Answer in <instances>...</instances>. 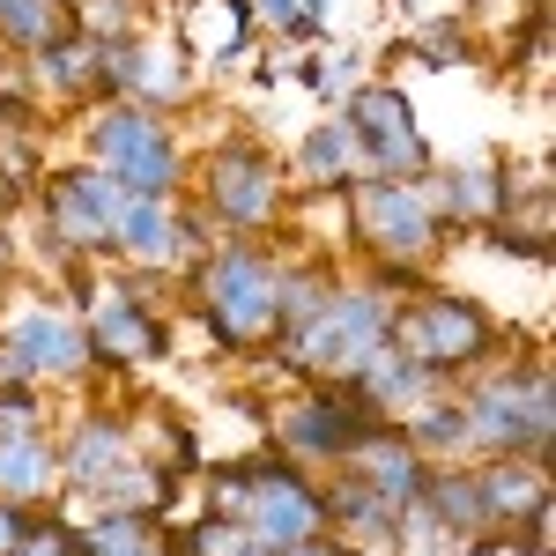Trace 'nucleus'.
Listing matches in <instances>:
<instances>
[{"instance_id": "30", "label": "nucleus", "mask_w": 556, "mask_h": 556, "mask_svg": "<svg viewBox=\"0 0 556 556\" xmlns=\"http://www.w3.org/2000/svg\"><path fill=\"white\" fill-rule=\"evenodd\" d=\"M364 75H371V67H364V45H349V38H319V52L298 67V83L312 89V97H327V104H342Z\"/></svg>"}, {"instance_id": "36", "label": "nucleus", "mask_w": 556, "mask_h": 556, "mask_svg": "<svg viewBox=\"0 0 556 556\" xmlns=\"http://www.w3.org/2000/svg\"><path fill=\"white\" fill-rule=\"evenodd\" d=\"M30 519H38L30 505H8V497H0V556H15V549H23V534H30Z\"/></svg>"}, {"instance_id": "31", "label": "nucleus", "mask_w": 556, "mask_h": 556, "mask_svg": "<svg viewBox=\"0 0 556 556\" xmlns=\"http://www.w3.org/2000/svg\"><path fill=\"white\" fill-rule=\"evenodd\" d=\"M408 52H416V67L445 75V67H468V60H475V38H468L460 15H424L416 38H408Z\"/></svg>"}, {"instance_id": "12", "label": "nucleus", "mask_w": 556, "mask_h": 556, "mask_svg": "<svg viewBox=\"0 0 556 556\" xmlns=\"http://www.w3.org/2000/svg\"><path fill=\"white\" fill-rule=\"evenodd\" d=\"M356 134V149H364V172L371 178H424L438 164V149H430L424 119H416V97L401 83H379V75H364V83L349 89L342 104H334Z\"/></svg>"}, {"instance_id": "29", "label": "nucleus", "mask_w": 556, "mask_h": 556, "mask_svg": "<svg viewBox=\"0 0 556 556\" xmlns=\"http://www.w3.org/2000/svg\"><path fill=\"white\" fill-rule=\"evenodd\" d=\"M83 556H172V549H164V519L89 513L83 519Z\"/></svg>"}, {"instance_id": "41", "label": "nucleus", "mask_w": 556, "mask_h": 556, "mask_svg": "<svg viewBox=\"0 0 556 556\" xmlns=\"http://www.w3.org/2000/svg\"><path fill=\"white\" fill-rule=\"evenodd\" d=\"M67 8H75V0H67Z\"/></svg>"}, {"instance_id": "40", "label": "nucleus", "mask_w": 556, "mask_h": 556, "mask_svg": "<svg viewBox=\"0 0 556 556\" xmlns=\"http://www.w3.org/2000/svg\"><path fill=\"white\" fill-rule=\"evenodd\" d=\"M304 15H312V23H319V30L334 38V0H304Z\"/></svg>"}, {"instance_id": "24", "label": "nucleus", "mask_w": 556, "mask_h": 556, "mask_svg": "<svg viewBox=\"0 0 556 556\" xmlns=\"http://www.w3.org/2000/svg\"><path fill=\"white\" fill-rule=\"evenodd\" d=\"M319 497H327V534H334V542H349L356 556H371V549L393 556V519L401 513H393L386 497H371V490L342 468H334V482H319Z\"/></svg>"}, {"instance_id": "7", "label": "nucleus", "mask_w": 556, "mask_h": 556, "mask_svg": "<svg viewBox=\"0 0 556 556\" xmlns=\"http://www.w3.org/2000/svg\"><path fill=\"white\" fill-rule=\"evenodd\" d=\"M386 342L408 349L430 379L453 386V379H468V371H482V364L497 356L505 327H497V312H490L482 298H468V290H430V282H424L416 298H401Z\"/></svg>"}, {"instance_id": "15", "label": "nucleus", "mask_w": 556, "mask_h": 556, "mask_svg": "<svg viewBox=\"0 0 556 556\" xmlns=\"http://www.w3.org/2000/svg\"><path fill=\"white\" fill-rule=\"evenodd\" d=\"M104 97H127V104H149V112H178L193 97V60L178 38H127L104 45Z\"/></svg>"}, {"instance_id": "26", "label": "nucleus", "mask_w": 556, "mask_h": 556, "mask_svg": "<svg viewBox=\"0 0 556 556\" xmlns=\"http://www.w3.org/2000/svg\"><path fill=\"white\" fill-rule=\"evenodd\" d=\"M416 505H424L453 542H468V534H482L490 527V513H482V490H475V460H430L424 490H416Z\"/></svg>"}, {"instance_id": "28", "label": "nucleus", "mask_w": 556, "mask_h": 556, "mask_svg": "<svg viewBox=\"0 0 556 556\" xmlns=\"http://www.w3.org/2000/svg\"><path fill=\"white\" fill-rule=\"evenodd\" d=\"M75 30V8L67 0H0V45L8 52H45L52 38H67Z\"/></svg>"}, {"instance_id": "5", "label": "nucleus", "mask_w": 556, "mask_h": 556, "mask_svg": "<svg viewBox=\"0 0 556 556\" xmlns=\"http://www.w3.org/2000/svg\"><path fill=\"white\" fill-rule=\"evenodd\" d=\"M149 282L156 275H141V267H119V275H97L89 260L75 267V319L89 334L97 371H149V364L172 356L164 312H156V298H141Z\"/></svg>"}, {"instance_id": "18", "label": "nucleus", "mask_w": 556, "mask_h": 556, "mask_svg": "<svg viewBox=\"0 0 556 556\" xmlns=\"http://www.w3.org/2000/svg\"><path fill=\"white\" fill-rule=\"evenodd\" d=\"M30 97L45 104H104V45L83 38V30H67V38H52L45 52H30Z\"/></svg>"}, {"instance_id": "35", "label": "nucleus", "mask_w": 556, "mask_h": 556, "mask_svg": "<svg viewBox=\"0 0 556 556\" xmlns=\"http://www.w3.org/2000/svg\"><path fill=\"white\" fill-rule=\"evenodd\" d=\"M15 556H83V527H75V519H52V505H45Z\"/></svg>"}, {"instance_id": "11", "label": "nucleus", "mask_w": 556, "mask_h": 556, "mask_svg": "<svg viewBox=\"0 0 556 556\" xmlns=\"http://www.w3.org/2000/svg\"><path fill=\"white\" fill-rule=\"evenodd\" d=\"M97 371L89 334L67 304H8L0 312V379H30V386H83Z\"/></svg>"}, {"instance_id": "14", "label": "nucleus", "mask_w": 556, "mask_h": 556, "mask_svg": "<svg viewBox=\"0 0 556 556\" xmlns=\"http://www.w3.org/2000/svg\"><path fill=\"white\" fill-rule=\"evenodd\" d=\"M267 424H275V453H282V460H298V468H342L349 445H356L371 424H386V416H371L349 386L304 379L298 401L267 408Z\"/></svg>"}, {"instance_id": "17", "label": "nucleus", "mask_w": 556, "mask_h": 556, "mask_svg": "<svg viewBox=\"0 0 556 556\" xmlns=\"http://www.w3.org/2000/svg\"><path fill=\"white\" fill-rule=\"evenodd\" d=\"M342 475H356L371 497H386L393 513L401 505H416V490H424V475H430V460L408 445V430L401 424H371L356 445H349V460H342Z\"/></svg>"}, {"instance_id": "1", "label": "nucleus", "mask_w": 556, "mask_h": 556, "mask_svg": "<svg viewBox=\"0 0 556 556\" xmlns=\"http://www.w3.org/2000/svg\"><path fill=\"white\" fill-rule=\"evenodd\" d=\"M193 312L223 356H253L275 342V282H282V245L267 238H223L215 253L193 260Z\"/></svg>"}, {"instance_id": "37", "label": "nucleus", "mask_w": 556, "mask_h": 556, "mask_svg": "<svg viewBox=\"0 0 556 556\" xmlns=\"http://www.w3.org/2000/svg\"><path fill=\"white\" fill-rule=\"evenodd\" d=\"M275 556H356L349 542H334V534H312V542H298V549H275Z\"/></svg>"}, {"instance_id": "21", "label": "nucleus", "mask_w": 556, "mask_h": 556, "mask_svg": "<svg viewBox=\"0 0 556 556\" xmlns=\"http://www.w3.org/2000/svg\"><path fill=\"white\" fill-rule=\"evenodd\" d=\"M282 172H290V186H298V193H342V186H356V178H364V149H356L349 119L334 112V119H312V127H304L298 156H290Z\"/></svg>"}, {"instance_id": "2", "label": "nucleus", "mask_w": 556, "mask_h": 556, "mask_svg": "<svg viewBox=\"0 0 556 556\" xmlns=\"http://www.w3.org/2000/svg\"><path fill=\"white\" fill-rule=\"evenodd\" d=\"M460 408H468V460H497V453H534L549 460L556 445V379L549 356H513V364H482L460 386Z\"/></svg>"}, {"instance_id": "39", "label": "nucleus", "mask_w": 556, "mask_h": 556, "mask_svg": "<svg viewBox=\"0 0 556 556\" xmlns=\"http://www.w3.org/2000/svg\"><path fill=\"white\" fill-rule=\"evenodd\" d=\"M15 260H23V253H15V238H8V223H0V290L15 282Z\"/></svg>"}, {"instance_id": "23", "label": "nucleus", "mask_w": 556, "mask_h": 556, "mask_svg": "<svg viewBox=\"0 0 556 556\" xmlns=\"http://www.w3.org/2000/svg\"><path fill=\"white\" fill-rule=\"evenodd\" d=\"M253 38H260V23H253L245 0H186V15H178V45H186V60H208V67L245 60Z\"/></svg>"}, {"instance_id": "22", "label": "nucleus", "mask_w": 556, "mask_h": 556, "mask_svg": "<svg viewBox=\"0 0 556 556\" xmlns=\"http://www.w3.org/2000/svg\"><path fill=\"white\" fill-rule=\"evenodd\" d=\"M0 497L8 505H60V445L52 430H0Z\"/></svg>"}, {"instance_id": "25", "label": "nucleus", "mask_w": 556, "mask_h": 556, "mask_svg": "<svg viewBox=\"0 0 556 556\" xmlns=\"http://www.w3.org/2000/svg\"><path fill=\"white\" fill-rule=\"evenodd\" d=\"M342 290V267L327 253H282V282H275V342H290L298 327H312Z\"/></svg>"}, {"instance_id": "4", "label": "nucleus", "mask_w": 556, "mask_h": 556, "mask_svg": "<svg viewBox=\"0 0 556 556\" xmlns=\"http://www.w3.org/2000/svg\"><path fill=\"white\" fill-rule=\"evenodd\" d=\"M393 312H401V298L386 290L371 267H364V275H342L334 304H327L312 327H298L290 342H275V356H282V371H298V379L349 386V371L393 334Z\"/></svg>"}, {"instance_id": "20", "label": "nucleus", "mask_w": 556, "mask_h": 556, "mask_svg": "<svg viewBox=\"0 0 556 556\" xmlns=\"http://www.w3.org/2000/svg\"><path fill=\"white\" fill-rule=\"evenodd\" d=\"M475 490H482L490 527H519V519L549 513V460H534V453H497V460H475Z\"/></svg>"}, {"instance_id": "32", "label": "nucleus", "mask_w": 556, "mask_h": 556, "mask_svg": "<svg viewBox=\"0 0 556 556\" xmlns=\"http://www.w3.org/2000/svg\"><path fill=\"white\" fill-rule=\"evenodd\" d=\"M460 23H468V38H497V45H513L534 15H549V0H460L453 8Z\"/></svg>"}, {"instance_id": "16", "label": "nucleus", "mask_w": 556, "mask_h": 556, "mask_svg": "<svg viewBox=\"0 0 556 556\" xmlns=\"http://www.w3.org/2000/svg\"><path fill=\"white\" fill-rule=\"evenodd\" d=\"M416 186L445 230H490L513 208V164H430Z\"/></svg>"}, {"instance_id": "10", "label": "nucleus", "mask_w": 556, "mask_h": 556, "mask_svg": "<svg viewBox=\"0 0 556 556\" xmlns=\"http://www.w3.org/2000/svg\"><path fill=\"white\" fill-rule=\"evenodd\" d=\"M60 445V505H67V519L83 527L119 482H127L134 468H141V438H134V424L119 416V408H83L75 424H67V438H52Z\"/></svg>"}, {"instance_id": "13", "label": "nucleus", "mask_w": 556, "mask_h": 556, "mask_svg": "<svg viewBox=\"0 0 556 556\" xmlns=\"http://www.w3.org/2000/svg\"><path fill=\"white\" fill-rule=\"evenodd\" d=\"M238 527H245V534H253L267 556H275V549H298V542H312V534H327V497H319L312 468L282 460V453H267V460H245Z\"/></svg>"}, {"instance_id": "34", "label": "nucleus", "mask_w": 556, "mask_h": 556, "mask_svg": "<svg viewBox=\"0 0 556 556\" xmlns=\"http://www.w3.org/2000/svg\"><path fill=\"white\" fill-rule=\"evenodd\" d=\"M245 8H253L260 30H275L282 45H319V38H327V30L304 15V0H245Z\"/></svg>"}, {"instance_id": "6", "label": "nucleus", "mask_w": 556, "mask_h": 556, "mask_svg": "<svg viewBox=\"0 0 556 556\" xmlns=\"http://www.w3.org/2000/svg\"><path fill=\"white\" fill-rule=\"evenodd\" d=\"M83 156L97 172H112L127 193H186V164H193L172 112H149L127 97H104L83 112Z\"/></svg>"}, {"instance_id": "27", "label": "nucleus", "mask_w": 556, "mask_h": 556, "mask_svg": "<svg viewBox=\"0 0 556 556\" xmlns=\"http://www.w3.org/2000/svg\"><path fill=\"white\" fill-rule=\"evenodd\" d=\"M401 430H408V445H416L424 460H468V408H460L453 386H438L430 401H416V408L401 416Z\"/></svg>"}, {"instance_id": "9", "label": "nucleus", "mask_w": 556, "mask_h": 556, "mask_svg": "<svg viewBox=\"0 0 556 556\" xmlns=\"http://www.w3.org/2000/svg\"><path fill=\"white\" fill-rule=\"evenodd\" d=\"M127 201V186L97 164H67V172H45L38 178V230H45V253L60 267H83V260L112 253V215Z\"/></svg>"}, {"instance_id": "38", "label": "nucleus", "mask_w": 556, "mask_h": 556, "mask_svg": "<svg viewBox=\"0 0 556 556\" xmlns=\"http://www.w3.org/2000/svg\"><path fill=\"white\" fill-rule=\"evenodd\" d=\"M23 201H30V186H15V178H8V164H0V223L23 208Z\"/></svg>"}, {"instance_id": "3", "label": "nucleus", "mask_w": 556, "mask_h": 556, "mask_svg": "<svg viewBox=\"0 0 556 556\" xmlns=\"http://www.w3.org/2000/svg\"><path fill=\"white\" fill-rule=\"evenodd\" d=\"M186 193L215 215V230L223 238H267V230H282L290 223V172H282V156L253 141V134H223L201 164H186Z\"/></svg>"}, {"instance_id": "19", "label": "nucleus", "mask_w": 556, "mask_h": 556, "mask_svg": "<svg viewBox=\"0 0 556 556\" xmlns=\"http://www.w3.org/2000/svg\"><path fill=\"white\" fill-rule=\"evenodd\" d=\"M438 386H445V379H430L424 364H416L408 349H393V342H379L356 371H349V393H356L371 416H386V424H401V416H408L416 401H430Z\"/></svg>"}, {"instance_id": "8", "label": "nucleus", "mask_w": 556, "mask_h": 556, "mask_svg": "<svg viewBox=\"0 0 556 556\" xmlns=\"http://www.w3.org/2000/svg\"><path fill=\"white\" fill-rule=\"evenodd\" d=\"M349 238H364L371 267H430V253L445 245V223H438L416 178L364 172L349 186Z\"/></svg>"}, {"instance_id": "33", "label": "nucleus", "mask_w": 556, "mask_h": 556, "mask_svg": "<svg viewBox=\"0 0 556 556\" xmlns=\"http://www.w3.org/2000/svg\"><path fill=\"white\" fill-rule=\"evenodd\" d=\"M75 30L97 45H127L149 30V8L141 0H75Z\"/></svg>"}]
</instances>
